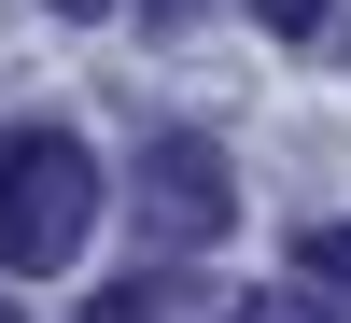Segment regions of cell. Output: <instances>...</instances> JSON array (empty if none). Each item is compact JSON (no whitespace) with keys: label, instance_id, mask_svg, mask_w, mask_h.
I'll return each instance as SVG.
<instances>
[{"label":"cell","instance_id":"obj_3","mask_svg":"<svg viewBox=\"0 0 351 323\" xmlns=\"http://www.w3.org/2000/svg\"><path fill=\"white\" fill-rule=\"evenodd\" d=\"M225 323H351V309H324V296H239Z\"/></svg>","mask_w":351,"mask_h":323},{"label":"cell","instance_id":"obj_7","mask_svg":"<svg viewBox=\"0 0 351 323\" xmlns=\"http://www.w3.org/2000/svg\"><path fill=\"white\" fill-rule=\"evenodd\" d=\"M56 14H99V0H56Z\"/></svg>","mask_w":351,"mask_h":323},{"label":"cell","instance_id":"obj_1","mask_svg":"<svg viewBox=\"0 0 351 323\" xmlns=\"http://www.w3.org/2000/svg\"><path fill=\"white\" fill-rule=\"evenodd\" d=\"M99 225V155L71 127H0V267L14 281H56Z\"/></svg>","mask_w":351,"mask_h":323},{"label":"cell","instance_id":"obj_8","mask_svg":"<svg viewBox=\"0 0 351 323\" xmlns=\"http://www.w3.org/2000/svg\"><path fill=\"white\" fill-rule=\"evenodd\" d=\"M155 14H183V0H155Z\"/></svg>","mask_w":351,"mask_h":323},{"label":"cell","instance_id":"obj_4","mask_svg":"<svg viewBox=\"0 0 351 323\" xmlns=\"http://www.w3.org/2000/svg\"><path fill=\"white\" fill-rule=\"evenodd\" d=\"M84 323H155V281H99V296H84Z\"/></svg>","mask_w":351,"mask_h":323},{"label":"cell","instance_id":"obj_2","mask_svg":"<svg viewBox=\"0 0 351 323\" xmlns=\"http://www.w3.org/2000/svg\"><path fill=\"white\" fill-rule=\"evenodd\" d=\"M141 225H155V239H225V225H239V183H225V155H211V141H141Z\"/></svg>","mask_w":351,"mask_h":323},{"label":"cell","instance_id":"obj_5","mask_svg":"<svg viewBox=\"0 0 351 323\" xmlns=\"http://www.w3.org/2000/svg\"><path fill=\"white\" fill-rule=\"evenodd\" d=\"M295 253H309V281H351V225H309Z\"/></svg>","mask_w":351,"mask_h":323},{"label":"cell","instance_id":"obj_6","mask_svg":"<svg viewBox=\"0 0 351 323\" xmlns=\"http://www.w3.org/2000/svg\"><path fill=\"white\" fill-rule=\"evenodd\" d=\"M253 14H267L281 43H309V28H324V0H253Z\"/></svg>","mask_w":351,"mask_h":323}]
</instances>
